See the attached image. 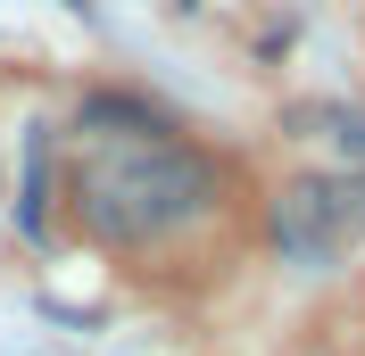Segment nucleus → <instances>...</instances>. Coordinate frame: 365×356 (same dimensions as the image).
Instances as JSON below:
<instances>
[{
    "instance_id": "nucleus-2",
    "label": "nucleus",
    "mask_w": 365,
    "mask_h": 356,
    "mask_svg": "<svg viewBox=\"0 0 365 356\" xmlns=\"http://www.w3.org/2000/svg\"><path fill=\"white\" fill-rule=\"evenodd\" d=\"M365 232V174H307L274 199V241L291 257H332Z\"/></svg>"
},
{
    "instance_id": "nucleus-1",
    "label": "nucleus",
    "mask_w": 365,
    "mask_h": 356,
    "mask_svg": "<svg viewBox=\"0 0 365 356\" xmlns=\"http://www.w3.org/2000/svg\"><path fill=\"white\" fill-rule=\"evenodd\" d=\"M67 207L100 248H166L216 216V157L158 116L100 100L67 133Z\"/></svg>"
}]
</instances>
